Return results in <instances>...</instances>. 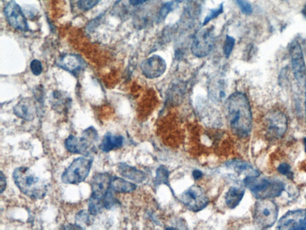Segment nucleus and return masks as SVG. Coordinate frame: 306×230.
I'll list each match as a JSON object with an SVG mask.
<instances>
[{
	"label": "nucleus",
	"instance_id": "23",
	"mask_svg": "<svg viewBox=\"0 0 306 230\" xmlns=\"http://www.w3.org/2000/svg\"><path fill=\"white\" fill-rule=\"evenodd\" d=\"M111 189L117 193H128L134 191L137 189V185L122 178L115 177L112 179Z\"/></svg>",
	"mask_w": 306,
	"mask_h": 230
},
{
	"label": "nucleus",
	"instance_id": "2",
	"mask_svg": "<svg viewBox=\"0 0 306 230\" xmlns=\"http://www.w3.org/2000/svg\"><path fill=\"white\" fill-rule=\"evenodd\" d=\"M13 178L22 193L29 198L40 200L44 198L47 194V184L37 177L28 167L16 168L13 172Z\"/></svg>",
	"mask_w": 306,
	"mask_h": 230
},
{
	"label": "nucleus",
	"instance_id": "19",
	"mask_svg": "<svg viewBox=\"0 0 306 230\" xmlns=\"http://www.w3.org/2000/svg\"><path fill=\"white\" fill-rule=\"evenodd\" d=\"M118 170L121 176L128 179L129 180L137 183H141L146 179V175L141 170L137 168L129 166L126 163H119L118 166Z\"/></svg>",
	"mask_w": 306,
	"mask_h": 230
},
{
	"label": "nucleus",
	"instance_id": "39",
	"mask_svg": "<svg viewBox=\"0 0 306 230\" xmlns=\"http://www.w3.org/2000/svg\"><path fill=\"white\" fill-rule=\"evenodd\" d=\"M302 13L303 15H304L306 18V4L305 5L304 8H303L302 10Z\"/></svg>",
	"mask_w": 306,
	"mask_h": 230
},
{
	"label": "nucleus",
	"instance_id": "28",
	"mask_svg": "<svg viewBox=\"0 0 306 230\" xmlns=\"http://www.w3.org/2000/svg\"><path fill=\"white\" fill-rule=\"evenodd\" d=\"M223 12V5H220L217 9H213L208 14L205 18V20L204 23H203V26H205L207 25L208 23H210L211 21L213 20V19L218 17V16L221 14Z\"/></svg>",
	"mask_w": 306,
	"mask_h": 230
},
{
	"label": "nucleus",
	"instance_id": "32",
	"mask_svg": "<svg viewBox=\"0 0 306 230\" xmlns=\"http://www.w3.org/2000/svg\"><path fill=\"white\" fill-rule=\"evenodd\" d=\"M241 11L245 15H250L253 12L251 5L246 0H236Z\"/></svg>",
	"mask_w": 306,
	"mask_h": 230
},
{
	"label": "nucleus",
	"instance_id": "14",
	"mask_svg": "<svg viewBox=\"0 0 306 230\" xmlns=\"http://www.w3.org/2000/svg\"><path fill=\"white\" fill-rule=\"evenodd\" d=\"M38 112V105L34 99L25 97L13 107V113L18 118L26 121H33Z\"/></svg>",
	"mask_w": 306,
	"mask_h": 230
},
{
	"label": "nucleus",
	"instance_id": "40",
	"mask_svg": "<svg viewBox=\"0 0 306 230\" xmlns=\"http://www.w3.org/2000/svg\"><path fill=\"white\" fill-rule=\"evenodd\" d=\"M305 104H306V102H305Z\"/></svg>",
	"mask_w": 306,
	"mask_h": 230
},
{
	"label": "nucleus",
	"instance_id": "1",
	"mask_svg": "<svg viewBox=\"0 0 306 230\" xmlns=\"http://www.w3.org/2000/svg\"><path fill=\"white\" fill-rule=\"evenodd\" d=\"M227 121L234 134L245 138L250 134L253 125V116L249 100L246 95L235 92L226 102Z\"/></svg>",
	"mask_w": 306,
	"mask_h": 230
},
{
	"label": "nucleus",
	"instance_id": "22",
	"mask_svg": "<svg viewBox=\"0 0 306 230\" xmlns=\"http://www.w3.org/2000/svg\"><path fill=\"white\" fill-rule=\"evenodd\" d=\"M228 166L234 169L239 175H243L246 177H259V173L257 170L247 162L240 160H235L229 162Z\"/></svg>",
	"mask_w": 306,
	"mask_h": 230
},
{
	"label": "nucleus",
	"instance_id": "27",
	"mask_svg": "<svg viewBox=\"0 0 306 230\" xmlns=\"http://www.w3.org/2000/svg\"><path fill=\"white\" fill-rule=\"evenodd\" d=\"M169 173L165 167H160L157 170L156 182L159 183H165L168 180Z\"/></svg>",
	"mask_w": 306,
	"mask_h": 230
},
{
	"label": "nucleus",
	"instance_id": "33",
	"mask_svg": "<svg viewBox=\"0 0 306 230\" xmlns=\"http://www.w3.org/2000/svg\"><path fill=\"white\" fill-rule=\"evenodd\" d=\"M172 6V2H167V3L164 5V7H162L161 10V12H160L159 18L160 21L164 20L165 18H166L167 15L169 14V13L171 12Z\"/></svg>",
	"mask_w": 306,
	"mask_h": 230
},
{
	"label": "nucleus",
	"instance_id": "6",
	"mask_svg": "<svg viewBox=\"0 0 306 230\" xmlns=\"http://www.w3.org/2000/svg\"><path fill=\"white\" fill-rule=\"evenodd\" d=\"M278 208L275 203L269 199H259L254 205L253 217L262 228L267 229L277 221Z\"/></svg>",
	"mask_w": 306,
	"mask_h": 230
},
{
	"label": "nucleus",
	"instance_id": "13",
	"mask_svg": "<svg viewBox=\"0 0 306 230\" xmlns=\"http://www.w3.org/2000/svg\"><path fill=\"white\" fill-rule=\"evenodd\" d=\"M112 176L108 173H99L94 175L92 180L91 199L102 200L111 189Z\"/></svg>",
	"mask_w": 306,
	"mask_h": 230
},
{
	"label": "nucleus",
	"instance_id": "21",
	"mask_svg": "<svg viewBox=\"0 0 306 230\" xmlns=\"http://www.w3.org/2000/svg\"><path fill=\"white\" fill-rule=\"evenodd\" d=\"M245 195V189L242 186H232L226 196V203L230 209H235L242 201Z\"/></svg>",
	"mask_w": 306,
	"mask_h": 230
},
{
	"label": "nucleus",
	"instance_id": "38",
	"mask_svg": "<svg viewBox=\"0 0 306 230\" xmlns=\"http://www.w3.org/2000/svg\"><path fill=\"white\" fill-rule=\"evenodd\" d=\"M300 230H306V221L304 222V223L303 224V225L301 227H300Z\"/></svg>",
	"mask_w": 306,
	"mask_h": 230
},
{
	"label": "nucleus",
	"instance_id": "35",
	"mask_svg": "<svg viewBox=\"0 0 306 230\" xmlns=\"http://www.w3.org/2000/svg\"><path fill=\"white\" fill-rule=\"evenodd\" d=\"M147 1L148 0H129V3L133 6H137V5L142 4Z\"/></svg>",
	"mask_w": 306,
	"mask_h": 230
},
{
	"label": "nucleus",
	"instance_id": "12",
	"mask_svg": "<svg viewBox=\"0 0 306 230\" xmlns=\"http://www.w3.org/2000/svg\"><path fill=\"white\" fill-rule=\"evenodd\" d=\"M166 69V61L158 55H154L145 59L141 66L143 75L150 79L161 77Z\"/></svg>",
	"mask_w": 306,
	"mask_h": 230
},
{
	"label": "nucleus",
	"instance_id": "5",
	"mask_svg": "<svg viewBox=\"0 0 306 230\" xmlns=\"http://www.w3.org/2000/svg\"><path fill=\"white\" fill-rule=\"evenodd\" d=\"M93 159L79 157L75 159L61 176L66 184H78L84 182L90 173Z\"/></svg>",
	"mask_w": 306,
	"mask_h": 230
},
{
	"label": "nucleus",
	"instance_id": "18",
	"mask_svg": "<svg viewBox=\"0 0 306 230\" xmlns=\"http://www.w3.org/2000/svg\"><path fill=\"white\" fill-rule=\"evenodd\" d=\"M50 102L52 109L57 112H67L71 105L72 100L64 92L54 91L51 95Z\"/></svg>",
	"mask_w": 306,
	"mask_h": 230
},
{
	"label": "nucleus",
	"instance_id": "15",
	"mask_svg": "<svg viewBox=\"0 0 306 230\" xmlns=\"http://www.w3.org/2000/svg\"><path fill=\"white\" fill-rule=\"evenodd\" d=\"M306 219V210L290 211L280 219L278 224L279 230L300 229Z\"/></svg>",
	"mask_w": 306,
	"mask_h": 230
},
{
	"label": "nucleus",
	"instance_id": "9",
	"mask_svg": "<svg viewBox=\"0 0 306 230\" xmlns=\"http://www.w3.org/2000/svg\"><path fill=\"white\" fill-rule=\"evenodd\" d=\"M180 200L191 212H197L204 209L209 204V199L204 189L199 185H193L180 195Z\"/></svg>",
	"mask_w": 306,
	"mask_h": 230
},
{
	"label": "nucleus",
	"instance_id": "34",
	"mask_svg": "<svg viewBox=\"0 0 306 230\" xmlns=\"http://www.w3.org/2000/svg\"><path fill=\"white\" fill-rule=\"evenodd\" d=\"M0 178H1V180H0V182H0V185H1V187H0V192H1V194H2L5 190V188H6L7 185L6 178H5L3 172H2V171L1 172Z\"/></svg>",
	"mask_w": 306,
	"mask_h": 230
},
{
	"label": "nucleus",
	"instance_id": "41",
	"mask_svg": "<svg viewBox=\"0 0 306 230\" xmlns=\"http://www.w3.org/2000/svg\"><path fill=\"white\" fill-rule=\"evenodd\" d=\"M305 143H306V139H305Z\"/></svg>",
	"mask_w": 306,
	"mask_h": 230
},
{
	"label": "nucleus",
	"instance_id": "8",
	"mask_svg": "<svg viewBox=\"0 0 306 230\" xmlns=\"http://www.w3.org/2000/svg\"><path fill=\"white\" fill-rule=\"evenodd\" d=\"M265 130L268 138L278 140L282 138L288 129V120L281 110L270 111L265 116Z\"/></svg>",
	"mask_w": 306,
	"mask_h": 230
},
{
	"label": "nucleus",
	"instance_id": "26",
	"mask_svg": "<svg viewBox=\"0 0 306 230\" xmlns=\"http://www.w3.org/2000/svg\"><path fill=\"white\" fill-rule=\"evenodd\" d=\"M102 0H78V6L84 11L90 10L98 4Z\"/></svg>",
	"mask_w": 306,
	"mask_h": 230
},
{
	"label": "nucleus",
	"instance_id": "16",
	"mask_svg": "<svg viewBox=\"0 0 306 230\" xmlns=\"http://www.w3.org/2000/svg\"><path fill=\"white\" fill-rule=\"evenodd\" d=\"M57 66L60 68L77 75L85 69V63L80 56L73 53L64 54L56 62Z\"/></svg>",
	"mask_w": 306,
	"mask_h": 230
},
{
	"label": "nucleus",
	"instance_id": "4",
	"mask_svg": "<svg viewBox=\"0 0 306 230\" xmlns=\"http://www.w3.org/2000/svg\"><path fill=\"white\" fill-rule=\"evenodd\" d=\"M97 140L98 134L96 129L94 127H89L83 131L82 137L70 135L65 141V147L70 153L89 156L95 152L94 143Z\"/></svg>",
	"mask_w": 306,
	"mask_h": 230
},
{
	"label": "nucleus",
	"instance_id": "20",
	"mask_svg": "<svg viewBox=\"0 0 306 230\" xmlns=\"http://www.w3.org/2000/svg\"><path fill=\"white\" fill-rule=\"evenodd\" d=\"M124 138L122 136L114 135L112 132H108L104 135L99 148L102 152L107 153L122 148Z\"/></svg>",
	"mask_w": 306,
	"mask_h": 230
},
{
	"label": "nucleus",
	"instance_id": "30",
	"mask_svg": "<svg viewBox=\"0 0 306 230\" xmlns=\"http://www.w3.org/2000/svg\"><path fill=\"white\" fill-rule=\"evenodd\" d=\"M279 172L281 174L285 176L289 179H292L293 178V173L291 171V167L288 164L282 163L279 166L278 168Z\"/></svg>",
	"mask_w": 306,
	"mask_h": 230
},
{
	"label": "nucleus",
	"instance_id": "37",
	"mask_svg": "<svg viewBox=\"0 0 306 230\" xmlns=\"http://www.w3.org/2000/svg\"><path fill=\"white\" fill-rule=\"evenodd\" d=\"M65 229H83L82 227L78 226L77 224L73 225V224H68L66 227H64Z\"/></svg>",
	"mask_w": 306,
	"mask_h": 230
},
{
	"label": "nucleus",
	"instance_id": "7",
	"mask_svg": "<svg viewBox=\"0 0 306 230\" xmlns=\"http://www.w3.org/2000/svg\"><path fill=\"white\" fill-rule=\"evenodd\" d=\"M215 43V34L213 27H205L195 35L191 47V52L196 57H206L212 51Z\"/></svg>",
	"mask_w": 306,
	"mask_h": 230
},
{
	"label": "nucleus",
	"instance_id": "10",
	"mask_svg": "<svg viewBox=\"0 0 306 230\" xmlns=\"http://www.w3.org/2000/svg\"><path fill=\"white\" fill-rule=\"evenodd\" d=\"M4 14L8 23L13 28L22 31L29 30L25 16L17 2L13 0L8 2L4 8Z\"/></svg>",
	"mask_w": 306,
	"mask_h": 230
},
{
	"label": "nucleus",
	"instance_id": "17",
	"mask_svg": "<svg viewBox=\"0 0 306 230\" xmlns=\"http://www.w3.org/2000/svg\"><path fill=\"white\" fill-rule=\"evenodd\" d=\"M208 94L210 99L216 104L224 101L226 96V85L221 78H214L208 85Z\"/></svg>",
	"mask_w": 306,
	"mask_h": 230
},
{
	"label": "nucleus",
	"instance_id": "3",
	"mask_svg": "<svg viewBox=\"0 0 306 230\" xmlns=\"http://www.w3.org/2000/svg\"><path fill=\"white\" fill-rule=\"evenodd\" d=\"M246 177L243 184L257 199H269L281 196L285 189L281 181L265 178Z\"/></svg>",
	"mask_w": 306,
	"mask_h": 230
},
{
	"label": "nucleus",
	"instance_id": "11",
	"mask_svg": "<svg viewBox=\"0 0 306 230\" xmlns=\"http://www.w3.org/2000/svg\"><path fill=\"white\" fill-rule=\"evenodd\" d=\"M292 72L298 82H306V66L301 46L297 42H292L289 47Z\"/></svg>",
	"mask_w": 306,
	"mask_h": 230
},
{
	"label": "nucleus",
	"instance_id": "29",
	"mask_svg": "<svg viewBox=\"0 0 306 230\" xmlns=\"http://www.w3.org/2000/svg\"><path fill=\"white\" fill-rule=\"evenodd\" d=\"M30 68L32 74L35 76L41 75L43 70L42 62L39 61V59H34V60L31 61Z\"/></svg>",
	"mask_w": 306,
	"mask_h": 230
},
{
	"label": "nucleus",
	"instance_id": "31",
	"mask_svg": "<svg viewBox=\"0 0 306 230\" xmlns=\"http://www.w3.org/2000/svg\"><path fill=\"white\" fill-rule=\"evenodd\" d=\"M34 96L36 102L40 104H43L45 100L44 88L43 86L39 85L35 88L34 91Z\"/></svg>",
	"mask_w": 306,
	"mask_h": 230
},
{
	"label": "nucleus",
	"instance_id": "36",
	"mask_svg": "<svg viewBox=\"0 0 306 230\" xmlns=\"http://www.w3.org/2000/svg\"><path fill=\"white\" fill-rule=\"evenodd\" d=\"M193 176L194 179L199 180L203 177V173L200 170H196L193 172Z\"/></svg>",
	"mask_w": 306,
	"mask_h": 230
},
{
	"label": "nucleus",
	"instance_id": "25",
	"mask_svg": "<svg viewBox=\"0 0 306 230\" xmlns=\"http://www.w3.org/2000/svg\"><path fill=\"white\" fill-rule=\"evenodd\" d=\"M235 40L232 36H227L223 45L224 55L227 58H229L234 50Z\"/></svg>",
	"mask_w": 306,
	"mask_h": 230
},
{
	"label": "nucleus",
	"instance_id": "24",
	"mask_svg": "<svg viewBox=\"0 0 306 230\" xmlns=\"http://www.w3.org/2000/svg\"><path fill=\"white\" fill-rule=\"evenodd\" d=\"M75 224H77L78 226L82 227L83 225H90L91 223L90 216H89L88 213L86 210H80L79 212L77 213L76 216H75Z\"/></svg>",
	"mask_w": 306,
	"mask_h": 230
}]
</instances>
